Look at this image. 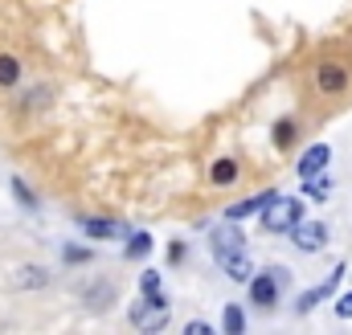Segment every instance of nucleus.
Wrapping results in <instances>:
<instances>
[{
  "mask_svg": "<svg viewBox=\"0 0 352 335\" xmlns=\"http://www.w3.org/2000/svg\"><path fill=\"white\" fill-rule=\"evenodd\" d=\"M41 102H50V90H45V86H37V90H29V94H25V106H29V111H37Z\"/></svg>",
  "mask_w": 352,
  "mask_h": 335,
  "instance_id": "obj_20",
  "label": "nucleus"
},
{
  "mask_svg": "<svg viewBox=\"0 0 352 335\" xmlns=\"http://www.w3.org/2000/svg\"><path fill=\"white\" fill-rule=\"evenodd\" d=\"M62 257H66L70 266H74V262H90V250H82V246H66V250H62Z\"/></svg>",
  "mask_w": 352,
  "mask_h": 335,
  "instance_id": "obj_24",
  "label": "nucleus"
},
{
  "mask_svg": "<svg viewBox=\"0 0 352 335\" xmlns=\"http://www.w3.org/2000/svg\"><path fill=\"white\" fill-rule=\"evenodd\" d=\"M156 290H160V274H156V270H148V274L140 278V294H156Z\"/></svg>",
  "mask_w": 352,
  "mask_h": 335,
  "instance_id": "obj_21",
  "label": "nucleus"
},
{
  "mask_svg": "<svg viewBox=\"0 0 352 335\" xmlns=\"http://www.w3.org/2000/svg\"><path fill=\"white\" fill-rule=\"evenodd\" d=\"M283 290H287V270H283V266H266V270H258V274L246 282L250 303L263 307V311H270V307L283 299Z\"/></svg>",
  "mask_w": 352,
  "mask_h": 335,
  "instance_id": "obj_1",
  "label": "nucleus"
},
{
  "mask_svg": "<svg viewBox=\"0 0 352 335\" xmlns=\"http://www.w3.org/2000/svg\"><path fill=\"white\" fill-rule=\"evenodd\" d=\"M238 172H242V168H238V160H230V156H221L217 164L209 168V180H213L217 188H226V184H234V180H238Z\"/></svg>",
  "mask_w": 352,
  "mask_h": 335,
  "instance_id": "obj_13",
  "label": "nucleus"
},
{
  "mask_svg": "<svg viewBox=\"0 0 352 335\" xmlns=\"http://www.w3.org/2000/svg\"><path fill=\"white\" fill-rule=\"evenodd\" d=\"M316 86H320L324 94H340V90L349 86V70H344L340 62H324V66L316 70Z\"/></svg>",
  "mask_w": 352,
  "mask_h": 335,
  "instance_id": "obj_9",
  "label": "nucleus"
},
{
  "mask_svg": "<svg viewBox=\"0 0 352 335\" xmlns=\"http://www.w3.org/2000/svg\"><path fill=\"white\" fill-rule=\"evenodd\" d=\"M291 135H295V123H291V119H278V123H274V143H278V148H287V143H291Z\"/></svg>",
  "mask_w": 352,
  "mask_h": 335,
  "instance_id": "obj_19",
  "label": "nucleus"
},
{
  "mask_svg": "<svg viewBox=\"0 0 352 335\" xmlns=\"http://www.w3.org/2000/svg\"><path fill=\"white\" fill-rule=\"evenodd\" d=\"M221 327H226L230 335H246L250 319H246V311H242L238 303H226V311H221Z\"/></svg>",
  "mask_w": 352,
  "mask_h": 335,
  "instance_id": "obj_12",
  "label": "nucleus"
},
{
  "mask_svg": "<svg viewBox=\"0 0 352 335\" xmlns=\"http://www.w3.org/2000/svg\"><path fill=\"white\" fill-rule=\"evenodd\" d=\"M41 286H50V270L37 266V262H25L12 274V290H41Z\"/></svg>",
  "mask_w": 352,
  "mask_h": 335,
  "instance_id": "obj_8",
  "label": "nucleus"
},
{
  "mask_svg": "<svg viewBox=\"0 0 352 335\" xmlns=\"http://www.w3.org/2000/svg\"><path fill=\"white\" fill-rule=\"evenodd\" d=\"M184 335H213V323H205V319H188V323H184Z\"/></svg>",
  "mask_w": 352,
  "mask_h": 335,
  "instance_id": "obj_23",
  "label": "nucleus"
},
{
  "mask_svg": "<svg viewBox=\"0 0 352 335\" xmlns=\"http://www.w3.org/2000/svg\"><path fill=\"white\" fill-rule=\"evenodd\" d=\"M21 82V62L12 54H0V86H16Z\"/></svg>",
  "mask_w": 352,
  "mask_h": 335,
  "instance_id": "obj_15",
  "label": "nucleus"
},
{
  "mask_svg": "<svg viewBox=\"0 0 352 335\" xmlns=\"http://www.w3.org/2000/svg\"><path fill=\"white\" fill-rule=\"evenodd\" d=\"M209 246H213L217 257H221V253H238V250H246V233L238 229V221L226 217V225H213V229H209Z\"/></svg>",
  "mask_w": 352,
  "mask_h": 335,
  "instance_id": "obj_5",
  "label": "nucleus"
},
{
  "mask_svg": "<svg viewBox=\"0 0 352 335\" xmlns=\"http://www.w3.org/2000/svg\"><path fill=\"white\" fill-rule=\"evenodd\" d=\"M287 238H291V246L299 253H324L328 250V225L324 221H299Z\"/></svg>",
  "mask_w": 352,
  "mask_h": 335,
  "instance_id": "obj_4",
  "label": "nucleus"
},
{
  "mask_svg": "<svg viewBox=\"0 0 352 335\" xmlns=\"http://www.w3.org/2000/svg\"><path fill=\"white\" fill-rule=\"evenodd\" d=\"M180 257H184V246H180V242H173V246H168V262H180Z\"/></svg>",
  "mask_w": 352,
  "mask_h": 335,
  "instance_id": "obj_25",
  "label": "nucleus"
},
{
  "mask_svg": "<svg viewBox=\"0 0 352 335\" xmlns=\"http://www.w3.org/2000/svg\"><path fill=\"white\" fill-rule=\"evenodd\" d=\"M303 221V200L299 196H274L263 209V229L270 233H291Z\"/></svg>",
  "mask_w": 352,
  "mask_h": 335,
  "instance_id": "obj_3",
  "label": "nucleus"
},
{
  "mask_svg": "<svg viewBox=\"0 0 352 335\" xmlns=\"http://www.w3.org/2000/svg\"><path fill=\"white\" fill-rule=\"evenodd\" d=\"M8 188L16 192V200H21L25 209H37V192H33V188H29V184H25L21 176H12V180H8Z\"/></svg>",
  "mask_w": 352,
  "mask_h": 335,
  "instance_id": "obj_16",
  "label": "nucleus"
},
{
  "mask_svg": "<svg viewBox=\"0 0 352 335\" xmlns=\"http://www.w3.org/2000/svg\"><path fill=\"white\" fill-rule=\"evenodd\" d=\"M328 164H332V148H328V143H311V148L299 156V176H316V172H324Z\"/></svg>",
  "mask_w": 352,
  "mask_h": 335,
  "instance_id": "obj_10",
  "label": "nucleus"
},
{
  "mask_svg": "<svg viewBox=\"0 0 352 335\" xmlns=\"http://www.w3.org/2000/svg\"><path fill=\"white\" fill-rule=\"evenodd\" d=\"M127 257H148L152 253V233H131V242H127Z\"/></svg>",
  "mask_w": 352,
  "mask_h": 335,
  "instance_id": "obj_17",
  "label": "nucleus"
},
{
  "mask_svg": "<svg viewBox=\"0 0 352 335\" xmlns=\"http://www.w3.org/2000/svg\"><path fill=\"white\" fill-rule=\"evenodd\" d=\"M127 319H131V327H140V332H164V327H168V299H164L160 290H156V294H144L140 303H131Z\"/></svg>",
  "mask_w": 352,
  "mask_h": 335,
  "instance_id": "obj_2",
  "label": "nucleus"
},
{
  "mask_svg": "<svg viewBox=\"0 0 352 335\" xmlns=\"http://www.w3.org/2000/svg\"><path fill=\"white\" fill-rule=\"evenodd\" d=\"M274 196H278V192H258V196H250V200H242V205H230V209H226V217H230V221H246V217L263 213Z\"/></svg>",
  "mask_w": 352,
  "mask_h": 335,
  "instance_id": "obj_11",
  "label": "nucleus"
},
{
  "mask_svg": "<svg viewBox=\"0 0 352 335\" xmlns=\"http://www.w3.org/2000/svg\"><path fill=\"white\" fill-rule=\"evenodd\" d=\"M78 229L94 238V242H111V238H123L127 233V225H119V221H107V217H78Z\"/></svg>",
  "mask_w": 352,
  "mask_h": 335,
  "instance_id": "obj_7",
  "label": "nucleus"
},
{
  "mask_svg": "<svg viewBox=\"0 0 352 335\" xmlns=\"http://www.w3.org/2000/svg\"><path fill=\"white\" fill-rule=\"evenodd\" d=\"M87 299L94 303V307H102V299H115V286H90Z\"/></svg>",
  "mask_w": 352,
  "mask_h": 335,
  "instance_id": "obj_22",
  "label": "nucleus"
},
{
  "mask_svg": "<svg viewBox=\"0 0 352 335\" xmlns=\"http://www.w3.org/2000/svg\"><path fill=\"white\" fill-rule=\"evenodd\" d=\"M217 266H221V274L230 278V282H238V286H246L258 270L250 266V257H246V250H238V253H221L217 257Z\"/></svg>",
  "mask_w": 352,
  "mask_h": 335,
  "instance_id": "obj_6",
  "label": "nucleus"
},
{
  "mask_svg": "<svg viewBox=\"0 0 352 335\" xmlns=\"http://www.w3.org/2000/svg\"><path fill=\"white\" fill-rule=\"evenodd\" d=\"M328 188H332V176H328V172H316V176H303V192H307V196H316V200H324V196H328Z\"/></svg>",
  "mask_w": 352,
  "mask_h": 335,
  "instance_id": "obj_14",
  "label": "nucleus"
},
{
  "mask_svg": "<svg viewBox=\"0 0 352 335\" xmlns=\"http://www.w3.org/2000/svg\"><path fill=\"white\" fill-rule=\"evenodd\" d=\"M332 315H336V319H352V290H344V294L332 299Z\"/></svg>",
  "mask_w": 352,
  "mask_h": 335,
  "instance_id": "obj_18",
  "label": "nucleus"
}]
</instances>
